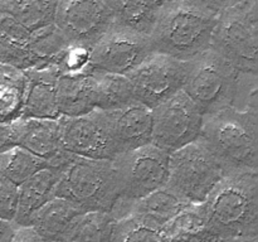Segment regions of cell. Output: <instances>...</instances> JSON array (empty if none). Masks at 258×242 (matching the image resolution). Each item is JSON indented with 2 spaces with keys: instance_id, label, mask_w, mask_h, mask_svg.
Listing matches in <instances>:
<instances>
[{
  "instance_id": "30bf717a",
  "label": "cell",
  "mask_w": 258,
  "mask_h": 242,
  "mask_svg": "<svg viewBox=\"0 0 258 242\" xmlns=\"http://www.w3.org/2000/svg\"><path fill=\"white\" fill-rule=\"evenodd\" d=\"M154 52L149 34L113 24L90 52V68L127 76Z\"/></svg>"
},
{
  "instance_id": "277c9868",
  "label": "cell",
  "mask_w": 258,
  "mask_h": 242,
  "mask_svg": "<svg viewBox=\"0 0 258 242\" xmlns=\"http://www.w3.org/2000/svg\"><path fill=\"white\" fill-rule=\"evenodd\" d=\"M55 196L82 212H112L121 196L112 160L73 155L62 169Z\"/></svg>"
},
{
  "instance_id": "8fae6325",
  "label": "cell",
  "mask_w": 258,
  "mask_h": 242,
  "mask_svg": "<svg viewBox=\"0 0 258 242\" xmlns=\"http://www.w3.org/2000/svg\"><path fill=\"white\" fill-rule=\"evenodd\" d=\"M113 24L105 0H58L54 25L70 44L91 50Z\"/></svg>"
},
{
  "instance_id": "cb8c5ba5",
  "label": "cell",
  "mask_w": 258,
  "mask_h": 242,
  "mask_svg": "<svg viewBox=\"0 0 258 242\" xmlns=\"http://www.w3.org/2000/svg\"><path fill=\"white\" fill-rule=\"evenodd\" d=\"M70 43L54 24L32 33L30 68L55 67L59 70L70 49ZM29 68V70H30Z\"/></svg>"
},
{
  "instance_id": "484cf974",
  "label": "cell",
  "mask_w": 258,
  "mask_h": 242,
  "mask_svg": "<svg viewBox=\"0 0 258 242\" xmlns=\"http://www.w3.org/2000/svg\"><path fill=\"white\" fill-rule=\"evenodd\" d=\"M93 72L96 76V110L112 111L138 101L127 76Z\"/></svg>"
},
{
  "instance_id": "6da1fadb",
  "label": "cell",
  "mask_w": 258,
  "mask_h": 242,
  "mask_svg": "<svg viewBox=\"0 0 258 242\" xmlns=\"http://www.w3.org/2000/svg\"><path fill=\"white\" fill-rule=\"evenodd\" d=\"M207 226L221 239L258 237V171L224 174L202 203Z\"/></svg>"
},
{
  "instance_id": "9c48e42d",
  "label": "cell",
  "mask_w": 258,
  "mask_h": 242,
  "mask_svg": "<svg viewBox=\"0 0 258 242\" xmlns=\"http://www.w3.org/2000/svg\"><path fill=\"white\" fill-rule=\"evenodd\" d=\"M151 144L168 154L198 140L203 113L183 90L151 108Z\"/></svg>"
},
{
  "instance_id": "f546056e",
  "label": "cell",
  "mask_w": 258,
  "mask_h": 242,
  "mask_svg": "<svg viewBox=\"0 0 258 242\" xmlns=\"http://www.w3.org/2000/svg\"><path fill=\"white\" fill-rule=\"evenodd\" d=\"M111 242H165L163 229L135 214L115 221Z\"/></svg>"
},
{
  "instance_id": "7a4b0ae2",
  "label": "cell",
  "mask_w": 258,
  "mask_h": 242,
  "mask_svg": "<svg viewBox=\"0 0 258 242\" xmlns=\"http://www.w3.org/2000/svg\"><path fill=\"white\" fill-rule=\"evenodd\" d=\"M216 20L198 0L161 3L149 34L154 52L183 62L197 57L211 47Z\"/></svg>"
},
{
  "instance_id": "4fadbf2b",
  "label": "cell",
  "mask_w": 258,
  "mask_h": 242,
  "mask_svg": "<svg viewBox=\"0 0 258 242\" xmlns=\"http://www.w3.org/2000/svg\"><path fill=\"white\" fill-rule=\"evenodd\" d=\"M186 62L161 53H153L127 78L139 102L154 108L183 88Z\"/></svg>"
},
{
  "instance_id": "d6a6232c",
  "label": "cell",
  "mask_w": 258,
  "mask_h": 242,
  "mask_svg": "<svg viewBox=\"0 0 258 242\" xmlns=\"http://www.w3.org/2000/svg\"><path fill=\"white\" fill-rule=\"evenodd\" d=\"M12 242H45L30 226L18 227Z\"/></svg>"
},
{
  "instance_id": "f35d334b",
  "label": "cell",
  "mask_w": 258,
  "mask_h": 242,
  "mask_svg": "<svg viewBox=\"0 0 258 242\" xmlns=\"http://www.w3.org/2000/svg\"><path fill=\"white\" fill-rule=\"evenodd\" d=\"M0 2H3V0H0Z\"/></svg>"
},
{
  "instance_id": "4316f807",
  "label": "cell",
  "mask_w": 258,
  "mask_h": 242,
  "mask_svg": "<svg viewBox=\"0 0 258 242\" xmlns=\"http://www.w3.org/2000/svg\"><path fill=\"white\" fill-rule=\"evenodd\" d=\"M24 91V71L0 63V123H13L20 117Z\"/></svg>"
},
{
  "instance_id": "d6986e66",
  "label": "cell",
  "mask_w": 258,
  "mask_h": 242,
  "mask_svg": "<svg viewBox=\"0 0 258 242\" xmlns=\"http://www.w3.org/2000/svg\"><path fill=\"white\" fill-rule=\"evenodd\" d=\"M83 213L70 201L55 196L34 214L29 226L45 242H66Z\"/></svg>"
},
{
  "instance_id": "1f68e13d",
  "label": "cell",
  "mask_w": 258,
  "mask_h": 242,
  "mask_svg": "<svg viewBox=\"0 0 258 242\" xmlns=\"http://www.w3.org/2000/svg\"><path fill=\"white\" fill-rule=\"evenodd\" d=\"M18 208V186L0 175V218L14 221Z\"/></svg>"
},
{
  "instance_id": "74e56055",
  "label": "cell",
  "mask_w": 258,
  "mask_h": 242,
  "mask_svg": "<svg viewBox=\"0 0 258 242\" xmlns=\"http://www.w3.org/2000/svg\"><path fill=\"white\" fill-rule=\"evenodd\" d=\"M160 3H170V2H178V0H159Z\"/></svg>"
},
{
  "instance_id": "f1b7e54d",
  "label": "cell",
  "mask_w": 258,
  "mask_h": 242,
  "mask_svg": "<svg viewBox=\"0 0 258 242\" xmlns=\"http://www.w3.org/2000/svg\"><path fill=\"white\" fill-rule=\"evenodd\" d=\"M115 221L110 212H85L66 242H111Z\"/></svg>"
},
{
  "instance_id": "44dd1931",
  "label": "cell",
  "mask_w": 258,
  "mask_h": 242,
  "mask_svg": "<svg viewBox=\"0 0 258 242\" xmlns=\"http://www.w3.org/2000/svg\"><path fill=\"white\" fill-rule=\"evenodd\" d=\"M32 32L10 15L0 12V63L27 71L32 67L30 62Z\"/></svg>"
},
{
  "instance_id": "ba28073f",
  "label": "cell",
  "mask_w": 258,
  "mask_h": 242,
  "mask_svg": "<svg viewBox=\"0 0 258 242\" xmlns=\"http://www.w3.org/2000/svg\"><path fill=\"white\" fill-rule=\"evenodd\" d=\"M224 171L201 140L169 154L168 186L189 203H203Z\"/></svg>"
},
{
  "instance_id": "83f0119b",
  "label": "cell",
  "mask_w": 258,
  "mask_h": 242,
  "mask_svg": "<svg viewBox=\"0 0 258 242\" xmlns=\"http://www.w3.org/2000/svg\"><path fill=\"white\" fill-rule=\"evenodd\" d=\"M47 166L49 165L44 159L19 145L12 146L0 154V175L17 186H20L23 182Z\"/></svg>"
},
{
  "instance_id": "603a6c76",
  "label": "cell",
  "mask_w": 258,
  "mask_h": 242,
  "mask_svg": "<svg viewBox=\"0 0 258 242\" xmlns=\"http://www.w3.org/2000/svg\"><path fill=\"white\" fill-rule=\"evenodd\" d=\"M113 23L135 32L150 34L161 3L159 0H105Z\"/></svg>"
},
{
  "instance_id": "5bb4252c",
  "label": "cell",
  "mask_w": 258,
  "mask_h": 242,
  "mask_svg": "<svg viewBox=\"0 0 258 242\" xmlns=\"http://www.w3.org/2000/svg\"><path fill=\"white\" fill-rule=\"evenodd\" d=\"M12 128L15 145L44 159L49 166L63 169L73 156L63 148L58 118H17Z\"/></svg>"
},
{
  "instance_id": "3957f363",
  "label": "cell",
  "mask_w": 258,
  "mask_h": 242,
  "mask_svg": "<svg viewBox=\"0 0 258 242\" xmlns=\"http://www.w3.org/2000/svg\"><path fill=\"white\" fill-rule=\"evenodd\" d=\"M198 140L216 158L224 174L258 171V116L226 107L203 115Z\"/></svg>"
},
{
  "instance_id": "e575fe53",
  "label": "cell",
  "mask_w": 258,
  "mask_h": 242,
  "mask_svg": "<svg viewBox=\"0 0 258 242\" xmlns=\"http://www.w3.org/2000/svg\"><path fill=\"white\" fill-rule=\"evenodd\" d=\"M201 4H203L204 7L208 8L209 10H212L213 13L218 14L219 12H222L226 8L232 7V5L237 4L241 0H198Z\"/></svg>"
},
{
  "instance_id": "9a60e30c",
  "label": "cell",
  "mask_w": 258,
  "mask_h": 242,
  "mask_svg": "<svg viewBox=\"0 0 258 242\" xmlns=\"http://www.w3.org/2000/svg\"><path fill=\"white\" fill-rule=\"evenodd\" d=\"M117 154L151 144V108L139 101L123 107L105 111Z\"/></svg>"
},
{
  "instance_id": "8d00e7d4",
  "label": "cell",
  "mask_w": 258,
  "mask_h": 242,
  "mask_svg": "<svg viewBox=\"0 0 258 242\" xmlns=\"http://www.w3.org/2000/svg\"><path fill=\"white\" fill-rule=\"evenodd\" d=\"M258 238H239V239H219V242H257Z\"/></svg>"
},
{
  "instance_id": "836d02e7",
  "label": "cell",
  "mask_w": 258,
  "mask_h": 242,
  "mask_svg": "<svg viewBox=\"0 0 258 242\" xmlns=\"http://www.w3.org/2000/svg\"><path fill=\"white\" fill-rule=\"evenodd\" d=\"M15 145L12 123H0V154Z\"/></svg>"
},
{
  "instance_id": "ffe728a7",
  "label": "cell",
  "mask_w": 258,
  "mask_h": 242,
  "mask_svg": "<svg viewBox=\"0 0 258 242\" xmlns=\"http://www.w3.org/2000/svg\"><path fill=\"white\" fill-rule=\"evenodd\" d=\"M189 204L193 203H189L183 196L166 184L139 201L134 202L130 208V213L141 217L163 229Z\"/></svg>"
},
{
  "instance_id": "7402d4cb",
  "label": "cell",
  "mask_w": 258,
  "mask_h": 242,
  "mask_svg": "<svg viewBox=\"0 0 258 242\" xmlns=\"http://www.w3.org/2000/svg\"><path fill=\"white\" fill-rule=\"evenodd\" d=\"M165 242H219L207 226L203 206L189 204L163 228Z\"/></svg>"
},
{
  "instance_id": "e0dca14e",
  "label": "cell",
  "mask_w": 258,
  "mask_h": 242,
  "mask_svg": "<svg viewBox=\"0 0 258 242\" xmlns=\"http://www.w3.org/2000/svg\"><path fill=\"white\" fill-rule=\"evenodd\" d=\"M62 169L47 166L18 186V208L14 217L17 227L29 226L34 214L55 197Z\"/></svg>"
},
{
  "instance_id": "ac0fdd59",
  "label": "cell",
  "mask_w": 258,
  "mask_h": 242,
  "mask_svg": "<svg viewBox=\"0 0 258 242\" xmlns=\"http://www.w3.org/2000/svg\"><path fill=\"white\" fill-rule=\"evenodd\" d=\"M57 96L60 116H78L96 110V76L93 70L59 72Z\"/></svg>"
},
{
  "instance_id": "d590c367",
  "label": "cell",
  "mask_w": 258,
  "mask_h": 242,
  "mask_svg": "<svg viewBox=\"0 0 258 242\" xmlns=\"http://www.w3.org/2000/svg\"><path fill=\"white\" fill-rule=\"evenodd\" d=\"M17 228L14 222L0 218V242H12Z\"/></svg>"
},
{
  "instance_id": "7c38bea8",
  "label": "cell",
  "mask_w": 258,
  "mask_h": 242,
  "mask_svg": "<svg viewBox=\"0 0 258 242\" xmlns=\"http://www.w3.org/2000/svg\"><path fill=\"white\" fill-rule=\"evenodd\" d=\"M60 139L66 151L87 159L117 155L105 111L93 110L78 116H59Z\"/></svg>"
},
{
  "instance_id": "52a82bcc",
  "label": "cell",
  "mask_w": 258,
  "mask_h": 242,
  "mask_svg": "<svg viewBox=\"0 0 258 242\" xmlns=\"http://www.w3.org/2000/svg\"><path fill=\"white\" fill-rule=\"evenodd\" d=\"M238 77L239 71L236 67L216 50L208 48L186 60L185 80L181 90L206 115L231 107Z\"/></svg>"
},
{
  "instance_id": "5b68a950",
  "label": "cell",
  "mask_w": 258,
  "mask_h": 242,
  "mask_svg": "<svg viewBox=\"0 0 258 242\" xmlns=\"http://www.w3.org/2000/svg\"><path fill=\"white\" fill-rule=\"evenodd\" d=\"M257 0H241L217 14L211 47L239 72L258 73Z\"/></svg>"
},
{
  "instance_id": "d4e9b609",
  "label": "cell",
  "mask_w": 258,
  "mask_h": 242,
  "mask_svg": "<svg viewBox=\"0 0 258 242\" xmlns=\"http://www.w3.org/2000/svg\"><path fill=\"white\" fill-rule=\"evenodd\" d=\"M57 4L58 0H3L0 12L33 33L54 24Z\"/></svg>"
},
{
  "instance_id": "8992f818",
  "label": "cell",
  "mask_w": 258,
  "mask_h": 242,
  "mask_svg": "<svg viewBox=\"0 0 258 242\" xmlns=\"http://www.w3.org/2000/svg\"><path fill=\"white\" fill-rule=\"evenodd\" d=\"M112 163L121 192L111 212L115 219L127 216L134 202L168 184L169 154L154 144L117 154Z\"/></svg>"
},
{
  "instance_id": "2e32d148",
  "label": "cell",
  "mask_w": 258,
  "mask_h": 242,
  "mask_svg": "<svg viewBox=\"0 0 258 242\" xmlns=\"http://www.w3.org/2000/svg\"><path fill=\"white\" fill-rule=\"evenodd\" d=\"M25 91L19 118H58V76L55 67L24 71Z\"/></svg>"
},
{
  "instance_id": "4dcf8cb0",
  "label": "cell",
  "mask_w": 258,
  "mask_h": 242,
  "mask_svg": "<svg viewBox=\"0 0 258 242\" xmlns=\"http://www.w3.org/2000/svg\"><path fill=\"white\" fill-rule=\"evenodd\" d=\"M257 75L258 73L239 72L232 107L257 113Z\"/></svg>"
}]
</instances>
